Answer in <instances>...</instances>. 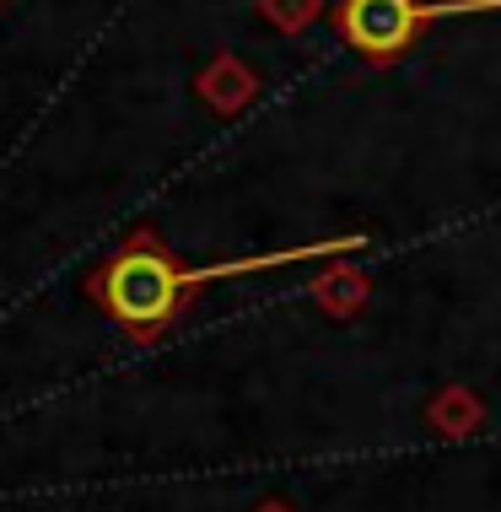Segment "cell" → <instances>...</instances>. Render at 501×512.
<instances>
[{"label":"cell","mask_w":501,"mask_h":512,"mask_svg":"<svg viewBox=\"0 0 501 512\" xmlns=\"http://www.w3.org/2000/svg\"><path fill=\"white\" fill-rule=\"evenodd\" d=\"M97 292H103V308L114 313L119 324L157 329V324L173 318L184 281H178V270L167 265L162 254H151V248H130V254H119L114 265L103 270Z\"/></svg>","instance_id":"2"},{"label":"cell","mask_w":501,"mask_h":512,"mask_svg":"<svg viewBox=\"0 0 501 512\" xmlns=\"http://www.w3.org/2000/svg\"><path fill=\"white\" fill-rule=\"evenodd\" d=\"M480 11H501V0H345L340 6V33L345 44L383 60L415 44L426 22L442 17H480Z\"/></svg>","instance_id":"1"}]
</instances>
